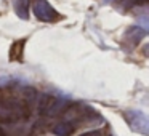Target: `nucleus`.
<instances>
[{"mask_svg": "<svg viewBox=\"0 0 149 136\" xmlns=\"http://www.w3.org/2000/svg\"><path fill=\"white\" fill-rule=\"evenodd\" d=\"M123 119L127 120V123L130 125V128L136 133H141V135H148L149 133V122L148 117L144 112L141 110H125L123 112Z\"/></svg>", "mask_w": 149, "mask_h": 136, "instance_id": "20e7f679", "label": "nucleus"}, {"mask_svg": "<svg viewBox=\"0 0 149 136\" xmlns=\"http://www.w3.org/2000/svg\"><path fill=\"white\" fill-rule=\"evenodd\" d=\"M29 117V107L19 99L0 101V122L15 125Z\"/></svg>", "mask_w": 149, "mask_h": 136, "instance_id": "f257e3e1", "label": "nucleus"}, {"mask_svg": "<svg viewBox=\"0 0 149 136\" xmlns=\"http://www.w3.org/2000/svg\"><path fill=\"white\" fill-rule=\"evenodd\" d=\"M80 136H103V133L100 130H91V131H87V133H82Z\"/></svg>", "mask_w": 149, "mask_h": 136, "instance_id": "6e6552de", "label": "nucleus"}, {"mask_svg": "<svg viewBox=\"0 0 149 136\" xmlns=\"http://www.w3.org/2000/svg\"><path fill=\"white\" fill-rule=\"evenodd\" d=\"M75 130V125L71 122H68V120H63V122H59L58 125H55V128H53V133H55L56 136H69L72 131Z\"/></svg>", "mask_w": 149, "mask_h": 136, "instance_id": "39448f33", "label": "nucleus"}, {"mask_svg": "<svg viewBox=\"0 0 149 136\" xmlns=\"http://www.w3.org/2000/svg\"><path fill=\"white\" fill-rule=\"evenodd\" d=\"M104 3H114V2H117V0H103Z\"/></svg>", "mask_w": 149, "mask_h": 136, "instance_id": "1a4fd4ad", "label": "nucleus"}, {"mask_svg": "<svg viewBox=\"0 0 149 136\" xmlns=\"http://www.w3.org/2000/svg\"><path fill=\"white\" fill-rule=\"evenodd\" d=\"M68 109V101L64 98H55L50 94H40L37 99V110L42 115L56 117L59 114L66 112Z\"/></svg>", "mask_w": 149, "mask_h": 136, "instance_id": "f03ea898", "label": "nucleus"}, {"mask_svg": "<svg viewBox=\"0 0 149 136\" xmlns=\"http://www.w3.org/2000/svg\"><path fill=\"white\" fill-rule=\"evenodd\" d=\"M29 5L32 7L34 16L39 21H45V23H53L59 18L58 11L50 5L48 0H29Z\"/></svg>", "mask_w": 149, "mask_h": 136, "instance_id": "7ed1b4c3", "label": "nucleus"}, {"mask_svg": "<svg viewBox=\"0 0 149 136\" xmlns=\"http://www.w3.org/2000/svg\"><path fill=\"white\" fill-rule=\"evenodd\" d=\"M13 7L19 18L23 19L29 18V0H13Z\"/></svg>", "mask_w": 149, "mask_h": 136, "instance_id": "423d86ee", "label": "nucleus"}, {"mask_svg": "<svg viewBox=\"0 0 149 136\" xmlns=\"http://www.w3.org/2000/svg\"><path fill=\"white\" fill-rule=\"evenodd\" d=\"M139 2H144V0H122V3H123V10H127V8L133 7V5H138Z\"/></svg>", "mask_w": 149, "mask_h": 136, "instance_id": "0eeeda50", "label": "nucleus"}]
</instances>
